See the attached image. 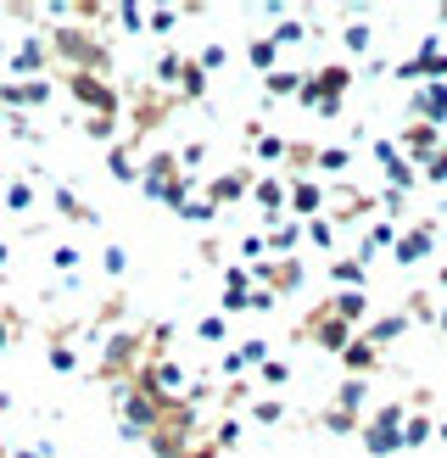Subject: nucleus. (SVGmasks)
I'll return each mask as SVG.
<instances>
[{
	"label": "nucleus",
	"instance_id": "f257e3e1",
	"mask_svg": "<svg viewBox=\"0 0 447 458\" xmlns=\"http://www.w3.org/2000/svg\"><path fill=\"white\" fill-rule=\"evenodd\" d=\"M45 51L62 56L73 73H101L106 79V45L96 34H84V29H56L51 39H45Z\"/></svg>",
	"mask_w": 447,
	"mask_h": 458
},
{
	"label": "nucleus",
	"instance_id": "f03ea898",
	"mask_svg": "<svg viewBox=\"0 0 447 458\" xmlns=\"http://www.w3.org/2000/svg\"><path fill=\"white\" fill-rule=\"evenodd\" d=\"M402 420H409V408H402V403H386L369 425H358V442H364V453H369V458L397 453V447H402Z\"/></svg>",
	"mask_w": 447,
	"mask_h": 458
},
{
	"label": "nucleus",
	"instance_id": "7ed1b4c3",
	"mask_svg": "<svg viewBox=\"0 0 447 458\" xmlns=\"http://www.w3.org/2000/svg\"><path fill=\"white\" fill-rule=\"evenodd\" d=\"M140 352H146V335L140 330H118V335H106V347H101V375L106 380H134V369H140Z\"/></svg>",
	"mask_w": 447,
	"mask_h": 458
},
{
	"label": "nucleus",
	"instance_id": "20e7f679",
	"mask_svg": "<svg viewBox=\"0 0 447 458\" xmlns=\"http://www.w3.org/2000/svg\"><path fill=\"white\" fill-rule=\"evenodd\" d=\"M67 96L84 106V118H118V89L101 73H67Z\"/></svg>",
	"mask_w": 447,
	"mask_h": 458
},
{
	"label": "nucleus",
	"instance_id": "39448f33",
	"mask_svg": "<svg viewBox=\"0 0 447 458\" xmlns=\"http://www.w3.org/2000/svg\"><path fill=\"white\" fill-rule=\"evenodd\" d=\"M347 89H352V67H347V62H330V67H313V73L302 79L297 101H302V106H319V101H342Z\"/></svg>",
	"mask_w": 447,
	"mask_h": 458
},
{
	"label": "nucleus",
	"instance_id": "423d86ee",
	"mask_svg": "<svg viewBox=\"0 0 447 458\" xmlns=\"http://www.w3.org/2000/svg\"><path fill=\"white\" fill-rule=\"evenodd\" d=\"M45 67H51V51H45V39L29 34V39H17L12 51H6V79H45Z\"/></svg>",
	"mask_w": 447,
	"mask_h": 458
},
{
	"label": "nucleus",
	"instance_id": "0eeeda50",
	"mask_svg": "<svg viewBox=\"0 0 447 458\" xmlns=\"http://www.w3.org/2000/svg\"><path fill=\"white\" fill-rule=\"evenodd\" d=\"M409 112H414V123L442 129V123H447V79H436V84H414V89H409Z\"/></svg>",
	"mask_w": 447,
	"mask_h": 458
},
{
	"label": "nucleus",
	"instance_id": "6e6552de",
	"mask_svg": "<svg viewBox=\"0 0 447 458\" xmlns=\"http://www.w3.org/2000/svg\"><path fill=\"white\" fill-rule=\"evenodd\" d=\"M302 335H313V341H319L325 352H335V358H342V352H347V341H352L358 330H352V325H342L335 313H325V308H319V313H313L308 325H302Z\"/></svg>",
	"mask_w": 447,
	"mask_h": 458
},
{
	"label": "nucleus",
	"instance_id": "1a4fd4ad",
	"mask_svg": "<svg viewBox=\"0 0 447 458\" xmlns=\"http://www.w3.org/2000/svg\"><path fill=\"white\" fill-rule=\"evenodd\" d=\"M431 246H436V224L425 218V224H414V229H402V235L392 241V258H397L402 268H414L419 258H431Z\"/></svg>",
	"mask_w": 447,
	"mask_h": 458
},
{
	"label": "nucleus",
	"instance_id": "9d476101",
	"mask_svg": "<svg viewBox=\"0 0 447 458\" xmlns=\"http://www.w3.org/2000/svg\"><path fill=\"white\" fill-rule=\"evenodd\" d=\"M375 157H380V168H386V191L409 196V191L419 185V168H414V163H402V151H397L392 140H375Z\"/></svg>",
	"mask_w": 447,
	"mask_h": 458
},
{
	"label": "nucleus",
	"instance_id": "9b49d317",
	"mask_svg": "<svg viewBox=\"0 0 447 458\" xmlns=\"http://www.w3.org/2000/svg\"><path fill=\"white\" fill-rule=\"evenodd\" d=\"M252 168H235V174H218V179H207V201H213V208L224 213V208H235V201L240 196H252Z\"/></svg>",
	"mask_w": 447,
	"mask_h": 458
},
{
	"label": "nucleus",
	"instance_id": "f8f14e48",
	"mask_svg": "<svg viewBox=\"0 0 447 458\" xmlns=\"http://www.w3.org/2000/svg\"><path fill=\"white\" fill-rule=\"evenodd\" d=\"M392 146H402V163H431L442 151V129L414 123V129H402V140H392Z\"/></svg>",
	"mask_w": 447,
	"mask_h": 458
},
{
	"label": "nucleus",
	"instance_id": "ddd939ff",
	"mask_svg": "<svg viewBox=\"0 0 447 458\" xmlns=\"http://www.w3.org/2000/svg\"><path fill=\"white\" fill-rule=\"evenodd\" d=\"M173 179H179V163H173V151H156L151 163L140 168V191H146L151 201H163V196L173 191Z\"/></svg>",
	"mask_w": 447,
	"mask_h": 458
},
{
	"label": "nucleus",
	"instance_id": "4468645a",
	"mask_svg": "<svg viewBox=\"0 0 447 458\" xmlns=\"http://www.w3.org/2000/svg\"><path fill=\"white\" fill-rule=\"evenodd\" d=\"M285 191H291V179H280V174H268V179H252V201L263 208V224H274V218H291V213H285Z\"/></svg>",
	"mask_w": 447,
	"mask_h": 458
},
{
	"label": "nucleus",
	"instance_id": "2eb2a0df",
	"mask_svg": "<svg viewBox=\"0 0 447 458\" xmlns=\"http://www.w3.org/2000/svg\"><path fill=\"white\" fill-rule=\"evenodd\" d=\"M319 208H325V191L313 185V179H291V191H285V213L297 218V224H308V218H319Z\"/></svg>",
	"mask_w": 447,
	"mask_h": 458
},
{
	"label": "nucleus",
	"instance_id": "dca6fc26",
	"mask_svg": "<svg viewBox=\"0 0 447 458\" xmlns=\"http://www.w3.org/2000/svg\"><path fill=\"white\" fill-rule=\"evenodd\" d=\"M297 246H302V224L297 218H274L263 229V251H268V258H291Z\"/></svg>",
	"mask_w": 447,
	"mask_h": 458
},
{
	"label": "nucleus",
	"instance_id": "f3484780",
	"mask_svg": "<svg viewBox=\"0 0 447 458\" xmlns=\"http://www.w3.org/2000/svg\"><path fill=\"white\" fill-rule=\"evenodd\" d=\"M325 313H335V318H342V325H364V318H369V296L364 291H335L330 296V302H325Z\"/></svg>",
	"mask_w": 447,
	"mask_h": 458
},
{
	"label": "nucleus",
	"instance_id": "a211bd4d",
	"mask_svg": "<svg viewBox=\"0 0 447 458\" xmlns=\"http://www.w3.org/2000/svg\"><path fill=\"white\" fill-rule=\"evenodd\" d=\"M51 201H56V213H62L67 224H84V229H96V224H101V213L89 208V201H79L67 185H51Z\"/></svg>",
	"mask_w": 447,
	"mask_h": 458
},
{
	"label": "nucleus",
	"instance_id": "6ab92c4d",
	"mask_svg": "<svg viewBox=\"0 0 447 458\" xmlns=\"http://www.w3.org/2000/svg\"><path fill=\"white\" fill-rule=\"evenodd\" d=\"M106 174L118 179V185H140V168H134V146L129 140H112L106 146Z\"/></svg>",
	"mask_w": 447,
	"mask_h": 458
},
{
	"label": "nucleus",
	"instance_id": "aec40b11",
	"mask_svg": "<svg viewBox=\"0 0 447 458\" xmlns=\"http://www.w3.org/2000/svg\"><path fill=\"white\" fill-rule=\"evenodd\" d=\"M402 330H409V313H386V318H375L369 330H358V341H369V347L380 352V347H392Z\"/></svg>",
	"mask_w": 447,
	"mask_h": 458
},
{
	"label": "nucleus",
	"instance_id": "412c9836",
	"mask_svg": "<svg viewBox=\"0 0 447 458\" xmlns=\"http://www.w3.org/2000/svg\"><path fill=\"white\" fill-rule=\"evenodd\" d=\"M257 363H268V341H240L235 352H224V375H240V369H257Z\"/></svg>",
	"mask_w": 447,
	"mask_h": 458
},
{
	"label": "nucleus",
	"instance_id": "4be33fe9",
	"mask_svg": "<svg viewBox=\"0 0 447 458\" xmlns=\"http://www.w3.org/2000/svg\"><path fill=\"white\" fill-rule=\"evenodd\" d=\"M364 397H369V380H342V386H335V414H347V420H358V414H364Z\"/></svg>",
	"mask_w": 447,
	"mask_h": 458
},
{
	"label": "nucleus",
	"instance_id": "5701e85b",
	"mask_svg": "<svg viewBox=\"0 0 447 458\" xmlns=\"http://www.w3.org/2000/svg\"><path fill=\"white\" fill-rule=\"evenodd\" d=\"M342 363H347V375H352V380H364L375 363H380V352L369 347V341H358V335H352V341H347V352H342Z\"/></svg>",
	"mask_w": 447,
	"mask_h": 458
},
{
	"label": "nucleus",
	"instance_id": "b1692460",
	"mask_svg": "<svg viewBox=\"0 0 447 458\" xmlns=\"http://www.w3.org/2000/svg\"><path fill=\"white\" fill-rule=\"evenodd\" d=\"M179 96H185V101H201V96H207V73H201V67H196V56H185V67H179Z\"/></svg>",
	"mask_w": 447,
	"mask_h": 458
},
{
	"label": "nucleus",
	"instance_id": "393cba45",
	"mask_svg": "<svg viewBox=\"0 0 447 458\" xmlns=\"http://www.w3.org/2000/svg\"><path fill=\"white\" fill-rule=\"evenodd\" d=\"M246 140H252V151L263 157V163H285V157H291V146L280 140V134H263L257 123H252V134H246Z\"/></svg>",
	"mask_w": 447,
	"mask_h": 458
},
{
	"label": "nucleus",
	"instance_id": "a878e982",
	"mask_svg": "<svg viewBox=\"0 0 447 458\" xmlns=\"http://www.w3.org/2000/svg\"><path fill=\"white\" fill-rule=\"evenodd\" d=\"M0 201H6V213H34V185H29V179H12V185L6 191H0Z\"/></svg>",
	"mask_w": 447,
	"mask_h": 458
},
{
	"label": "nucleus",
	"instance_id": "bb28decb",
	"mask_svg": "<svg viewBox=\"0 0 447 458\" xmlns=\"http://www.w3.org/2000/svg\"><path fill=\"white\" fill-rule=\"evenodd\" d=\"M330 280L342 285V291H364V263H358V258H335L330 263Z\"/></svg>",
	"mask_w": 447,
	"mask_h": 458
},
{
	"label": "nucleus",
	"instance_id": "cd10ccee",
	"mask_svg": "<svg viewBox=\"0 0 447 458\" xmlns=\"http://www.w3.org/2000/svg\"><path fill=\"white\" fill-rule=\"evenodd\" d=\"M431 430H436L431 414H409V420H402V447H425V442H431Z\"/></svg>",
	"mask_w": 447,
	"mask_h": 458
},
{
	"label": "nucleus",
	"instance_id": "c85d7f7f",
	"mask_svg": "<svg viewBox=\"0 0 447 458\" xmlns=\"http://www.w3.org/2000/svg\"><path fill=\"white\" fill-rule=\"evenodd\" d=\"M302 241L319 246V251H335V224H330V218H308V224H302Z\"/></svg>",
	"mask_w": 447,
	"mask_h": 458
},
{
	"label": "nucleus",
	"instance_id": "c756f323",
	"mask_svg": "<svg viewBox=\"0 0 447 458\" xmlns=\"http://www.w3.org/2000/svg\"><path fill=\"white\" fill-rule=\"evenodd\" d=\"M246 62H252L257 73L268 79V73H274V62H280V51H274V45H268V34H263V39H252V45H246Z\"/></svg>",
	"mask_w": 447,
	"mask_h": 458
},
{
	"label": "nucleus",
	"instance_id": "7c9ffc66",
	"mask_svg": "<svg viewBox=\"0 0 447 458\" xmlns=\"http://www.w3.org/2000/svg\"><path fill=\"white\" fill-rule=\"evenodd\" d=\"M308 163L325 168V174H342V168H352V151H347V146H325V151H313Z\"/></svg>",
	"mask_w": 447,
	"mask_h": 458
},
{
	"label": "nucleus",
	"instance_id": "2f4dec72",
	"mask_svg": "<svg viewBox=\"0 0 447 458\" xmlns=\"http://www.w3.org/2000/svg\"><path fill=\"white\" fill-rule=\"evenodd\" d=\"M302 39H308V29H302L297 17H280V29L268 34V45H274V51H291V45H302Z\"/></svg>",
	"mask_w": 447,
	"mask_h": 458
},
{
	"label": "nucleus",
	"instance_id": "473e14b6",
	"mask_svg": "<svg viewBox=\"0 0 447 458\" xmlns=\"http://www.w3.org/2000/svg\"><path fill=\"white\" fill-rule=\"evenodd\" d=\"M263 89H268L274 101H280V96H297V89H302V73H285V67H274V73L263 79Z\"/></svg>",
	"mask_w": 447,
	"mask_h": 458
},
{
	"label": "nucleus",
	"instance_id": "72a5a7b5",
	"mask_svg": "<svg viewBox=\"0 0 447 458\" xmlns=\"http://www.w3.org/2000/svg\"><path fill=\"white\" fill-rule=\"evenodd\" d=\"M224 335H230V318H224V313H207V318H196V341H207V347H218Z\"/></svg>",
	"mask_w": 447,
	"mask_h": 458
},
{
	"label": "nucleus",
	"instance_id": "f704fd0d",
	"mask_svg": "<svg viewBox=\"0 0 447 458\" xmlns=\"http://www.w3.org/2000/svg\"><path fill=\"white\" fill-rule=\"evenodd\" d=\"M342 45H347L352 56H364L369 45H375V29H369V22H347V34H342Z\"/></svg>",
	"mask_w": 447,
	"mask_h": 458
},
{
	"label": "nucleus",
	"instance_id": "c9c22d12",
	"mask_svg": "<svg viewBox=\"0 0 447 458\" xmlns=\"http://www.w3.org/2000/svg\"><path fill=\"white\" fill-rule=\"evenodd\" d=\"M79 263H84L79 246H56V251H51V268L62 274V280H79Z\"/></svg>",
	"mask_w": 447,
	"mask_h": 458
},
{
	"label": "nucleus",
	"instance_id": "e433bc0d",
	"mask_svg": "<svg viewBox=\"0 0 447 458\" xmlns=\"http://www.w3.org/2000/svg\"><path fill=\"white\" fill-rule=\"evenodd\" d=\"M196 67H201V73H218V67H230V51H224L218 39H213V45H201V56H196Z\"/></svg>",
	"mask_w": 447,
	"mask_h": 458
},
{
	"label": "nucleus",
	"instance_id": "4c0bfd02",
	"mask_svg": "<svg viewBox=\"0 0 447 458\" xmlns=\"http://www.w3.org/2000/svg\"><path fill=\"white\" fill-rule=\"evenodd\" d=\"M51 369H56V375H73V369H79V352L67 347V341H51Z\"/></svg>",
	"mask_w": 447,
	"mask_h": 458
},
{
	"label": "nucleus",
	"instance_id": "58836bf2",
	"mask_svg": "<svg viewBox=\"0 0 447 458\" xmlns=\"http://www.w3.org/2000/svg\"><path fill=\"white\" fill-rule=\"evenodd\" d=\"M179 67H185V56L163 51V56H156V84H179Z\"/></svg>",
	"mask_w": 447,
	"mask_h": 458
},
{
	"label": "nucleus",
	"instance_id": "ea45409f",
	"mask_svg": "<svg viewBox=\"0 0 447 458\" xmlns=\"http://www.w3.org/2000/svg\"><path fill=\"white\" fill-rule=\"evenodd\" d=\"M179 218H185V224H213V218H218V208H213V201H196V196H190L185 208H179Z\"/></svg>",
	"mask_w": 447,
	"mask_h": 458
},
{
	"label": "nucleus",
	"instance_id": "a19ab883",
	"mask_svg": "<svg viewBox=\"0 0 447 458\" xmlns=\"http://www.w3.org/2000/svg\"><path fill=\"white\" fill-rule=\"evenodd\" d=\"M252 420H257V425H280V420H285V403H280V397L252 403Z\"/></svg>",
	"mask_w": 447,
	"mask_h": 458
},
{
	"label": "nucleus",
	"instance_id": "79ce46f5",
	"mask_svg": "<svg viewBox=\"0 0 447 458\" xmlns=\"http://www.w3.org/2000/svg\"><path fill=\"white\" fill-rule=\"evenodd\" d=\"M230 447H240V420H224L213 430V453H230Z\"/></svg>",
	"mask_w": 447,
	"mask_h": 458
},
{
	"label": "nucleus",
	"instance_id": "37998d69",
	"mask_svg": "<svg viewBox=\"0 0 447 458\" xmlns=\"http://www.w3.org/2000/svg\"><path fill=\"white\" fill-rule=\"evenodd\" d=\"M112 22H123L129 34H146V12L140 6H112Z\"/></svg>",
	"mask_w": 447,
	"mask_h": 458
},
{
	"label": "nucleus",
	"instance_id": "c03bdc74",
	"mask_svg": "<svg viewBox=\"0 0 447 458\" xmlns=\"http://www.w3.org/2000/svg\"><path fill=\"white\" fill-rule=\"evenodd\" d=\"M84 134H89V140H101V146H112V134H118V118H84Z\"/></svg>",
	"mask_w": 447,
	"mask_h": 458
},
{
	"label": "nucleus",
	"instance_id": "a18cd8bd",
	"mask_svg": "<svg viewBox=\"0 0 447 458\" xmlns=\"http://www.w3.org/2000/svg\"><path fill=\"white\" fill-rule=\"evenodd\" d=\"M257 380H263V386H285V380H291V363H280V358L257 363Z\"/></svg>",
	"mask_w": 447,
	"mask_h": 458
},
{
	"label": "nucleus",
	"instance_id": "49530a36",
	"mask_svg": "<svg viewBox=\"0 0 447 458\" xmlns=\"http://www.w3.org/2000/svg\"><path fill=\"white\" fill-rule=\"evenodd\" d=\"M274 302H280V296H274V291H263V285L246 291V313H274Z\"/></svg>",
	"mask_w": 447,
	"mask_h": 458
},
{
	"label": "nucleus",
	"instance_id": "de8ad7c7",
	"mask_svg": "<svg viewBox=\"0 0 447 458\" xmlns=\"http://www.w3.org/2000/svg\"><path fill=\"white\" fill-rule=\"evenodd\" d=\"M101 268H106V274H112V280H118V274H123V268H129V251H123V246H118V241H112V246H106V251H101Z\"/></svg>",
	"mask_w": 447,
	"mask_h": 458
},
{
	"label": "nucleus",
	"instance_id": "09e8293b",
	"mask_svg": "<svg viewBox=\"0 0 447 458\" xmlns=\"http://www.w3.org/2000/svg\"><path fill=\"white\" fill-rule=\"evenodd\" d=\"M419 179H431V185H447V146L431 157V163H425V174H419Z\"/></svg>",
	"mask_w": 447,
	"mask_h": 458
},
{
	"label": "nucleus",
	"instance_id": "8fccbe9b",
	"mask_svg": "<svg viewBox=\"0 0 447 458\" xmlns=\"http://www.w3.org/2000/svg\"><path fill=\"white\" fill-rule=\"evenodd\" d=\"M325 430H335V437H358V420H347V414H335V408H330V414H325Z\"/></svg>",
	"mask_w": 447,
	"mask_h": 458
},
{
	"label": "nucleus",
	"instance_id": "3c124183",
	"mask_svg": "<svg viewBox=\"0 0 447 458\" xmlns=\"http://www.w3.org/2000/svg\"><path fill=\"white\" fill-rule=\"evenodd\" d=\"M224 291H252V274H246L240 263H235V268H224Z\"/></svg>",
	"mask_w": 447,
	"mask_h": 458
},
{
	"label": "nucleus",
	"instance_id": "603ef678",
	"mask_svg": "<svg viewBox=\"0 0 447 458\" xmlns=\"http://www.w3.org/2000/svg\"><path fill=\"white\" fill-rule=\"evenodd\" d=\"M173 22H179V12H146V29H151V34H168Z\"/></svg>",
	"mask_w": 447,
	"mask_h": 458
},
{
	"label": "nucleus",
	"instance_id": "864d4df0",
	"mask_svg": "<svg viewBox=\"0 0 447 458\" xmlns=\"http://www.w3.org/2000/svg\"><path fill=\"white\" fill-rule=\"evenodd\" d=\"M12 335H17V313H0V352L12 347Z\"/></svg>",
	"mask_w": 447,
	"mask_h": 458
},
{
	"label": "nucleus",
	"instance_id": "5fc2aeb1",
	"mask_svg": "<svg viewBox=\"0 0 447 458\" xmlns=\"http://www.w3.org/2000/svg\"><path fill=\"white\" fill-rule=\"evenodd\" d=\"M240 258L257 263V258H263V235H246V241H240Z\"/></svg>",
	"mask_w": 447,
	"mask_h": 458
},
{
	"label": "nucleus",
	"instance_id": "6e6d98bb",
	"mask_svg": "<svg viewBox=\"0 0 447 458\" xmlns=\"http://www.w3.org/2000/svg\"><path fill=\"white\" fill-rule=\"evenodd\" d=\"M6 258H12V241H0V268H6Z\"/></svg>",
	"mask_w": 447,
	"mask_h": 458
},
{
	"label": "nucleus",
	"instance_id": "4d7b16f0",
	"mask_svg": "<svg viewBox=\"0 0 447 458\" xmlns=\"http://www.w3.org/2000/svg\"><path fill=\"white\" fill-rule=\"evenodd\" d=\"M436 325H442V335H447V308H442V313H436Z\"/></svg>",
	"mask_w": 447,
	"mask_h": 458
},
{
	"label": "nucleus",
	"instance_id": "13d9d810",
	"mask_svg": "<svg viewBox=\"0 0 447 458\" xmlns=\"http://www.w3.org/2000/svg\"><path fill=\"white\" fill-rule=\"evenodd\" d=\"M436 17H442V22H447V6H442V12H436Z\"/></svg>",
	"mask_w": 447,
	"mask_h": 458
},
{
	"label": "nucleus",
	"instance_id": "bf43d9fd",
	"mask_svg": "<svg viewBox=\"0 0 447 458\" xmlns=\"http://www.w3.org/2000/svg\"><path fill=\"white\" fill-rule=\"evenodd\" d=\"M442 442H447V425H442Z\"/></svg>",
	"mask_w": 447,
	"mask_h": 458
}]
</instances>
